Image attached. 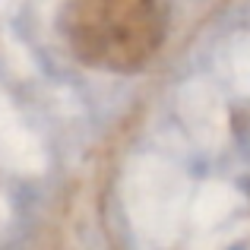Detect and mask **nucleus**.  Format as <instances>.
Wrapping results in <instances>:
<instances>
[{
  "mask_svg": "<svg viewBox=\"0 0 250 250\" xmlns=\"http://www.w3.org/2000/svg\"><path fill=\"white\" fill-rule=\"evenodd\" d=\"M61 35L80 63L104 73H136L165 42L162 0H63Z\"/></svg>",
  "mask_w": 250,
  "mask_h": 250,
  "instance_id": "obj_1",
  "label": "nucleus"
}]
</instances>
